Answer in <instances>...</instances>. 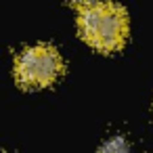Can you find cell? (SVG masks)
<instances>
[{
    "label": "cell",
    "instance_id": "1",
    "mask_svg": "<svg viewBox=\"0 0 153 153\" xmlns=\"http://www.w3.org/2000/svg\"><path fill=\"white\" fill-rule=\"evenodd\" d=\"M80 32L88 44L111 53L122 48L128 34V19L113 2H92L80 11Z\"/></svg>",
    "mask_w": 153,
    "mask_h": 153
},
{
    "label": "cell",
    "instance_id": "2",
    "mask_svg": "<svg viewBox=\"0 0 153 153\" xmlns=\"http://www.w3.org/2000/svg\"><path fill=\"white\" fill-rule=\"evenodd\" d=\"M63 63L53 46L38 44L25 48L15 63V78L23 88H44L51 86L61 76Z\"/></svg>",
    "mask_w": 153,
    "mask_h": 153
},
{
    "label": "cell",
    "instance_id": "3",
    "mask_svg": "<svg viewBox=\"0 0 153 153\" xmlns=\"http://www.w3.org/2000/svg\"><path fill=\"white\" fill-rule=\"evenodd\" d=\"M99 153H128V143L122 136H111Z\"/></svg>",
    "mask_w": 153,
    "mask_h": 153
},
{
    "label": "cell",
    "instance_id": "4",
    "mask_svg": "<svg viewBox=\"0 0 153 153\" xmlns=\"http://www.w3.org/2000/svg\"><path fill=\"white\" fill-rule=\"evenodd\" d=\"M69 2H71L74 7H78V9H84V7H88V4H92V2H97V0H69Z\"/></svg>",
    "mask_w": 153,
    "mask_h": 153
}]
</instances>
